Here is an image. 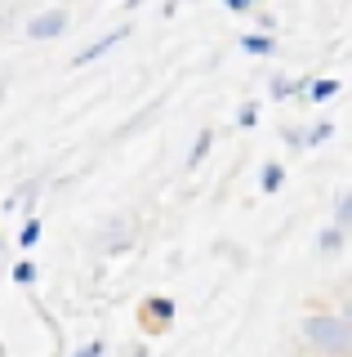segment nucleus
<instances>
[{
    "mask_svg": "<svg viewBox=\"0 0 352 357\" xmlns=\"http://www.w3.org/2000/svg\"><path fill=\"white\" fill-rule=\"evenodd\" d=\"M9 277H14V286H36V282H40V268L23 255V259L14 264V273H9Z\"/></svg>",
    "mask_w": 352,
    "mask_h": 357,
    "instance_id": "2eb2a0df",
    "label": "nucleus"
},
{
    "mask_svg": "<svg viewBox=\"0 0 352 357\" xmlns=\"http://www.w3.org/2000/svg\"><path fill=\"white\" fill-rule=\"evenodd\" d=\"M299 340L321 357H352V331H348V321L339 317V312H326V308L303 312L299 317Z\"/></svg>",
    "mask_w": 352,
    "mask_h": 357,
    "instance_id": "f257e3e1",
    "label": "nucleus"
},
{
    "mask_svg": "<svg viewBox=\"0 0 352 357\" xmlns=\"http://www.w3.org/2000/svg\"><path fill=\"white\" fill-rule=\"evenodd\" d=\"M277 36H263V31H241V54L250 59H277Z\"/></svg>",
    "mask_w": 352,
    "mask_h": 357,
    "instance_id": "0eeeda50",
    "label": "nucleus"
},
{
    "mask_svg": "<svg viewBox=\"0 0 352 357\" xmlns=\"http://www.w3.org/2000/svg\"><path fill=\"white\" fill-rule=\"evenodd\" d=\"M339 317H344V321H348V331H352V295L344 299V308H339Z\"/></svg>",
    "mask_w": 352,
    "mask_h": 357,
    "instance_id": "5701e85b",
    "label": "nucleus"
},
{
    "mask_svg": "<svg viewBox=\"0 0 352 357\" xmlns=\"http://www.w3.org/2000/svg\"><path fill=\"white\" fill-rule=\"evenodd\" d=\"M312 76H290V72H277V76H268V94L277 98V103H290V98H303V89Z\"/></svg>",
    "mask_w": 352,
    "mask_h": 357,
    "instance_id": "423d86ee",
    "label": "nucleus"
},
{
    "mask_svg": "<svg viewBox=\"0 0 352 357\" xmlns=\"http://www.w3.org/2000/svg\"><path fill=\"white\" fill-rule=\"evenodd\" d=\"M174 317H179V304H174L170 295H147L138 304V326L143 335H165L174 326Z\"/></svg>",
    "mask_w": 352,
    "mask_h": 357,
    "instance_id": "f03ea898",
    "label": "nucleus"
},
{
    "mask_svg": "<svg viewBox=\"0 0 352 357\" xmlns=\"http://www.w3.org/2000/svg\"><path fill=\"white\" fill-rule=\"evenodd\" d=\"M223 9H227V14H255L259 0H223Z\"/></svg>",
    "mask_w": 352,
    "mask_h": 357,
    "instance_id": "412c9836",
    "label": "nucleus"
},
{
    "mask_svg": "<svg viewBox=\"0 0 352 357\" xmlns=\"http://www.w3.org/2000/svg\"><path fill=\"white\" fill-rule=\"evenodd\" d=\"M9 85H14V81H9V72H0V107H5V98H9Z\"/></svg>",
    "mask_w": 352,
    "mask_h": 357,
    "instance_id": "4be33fe9",
    "label": "nucleus"
},
{
    "mask_svg": "<svg viewBox=\"0 0 352 357\" xmlns=\"http://www.w3.org/2000/svg\"><path fill=\"white\" fill-rule=\"evenodd\" d=\"M335 139V121H312V126H307V148H321V143H330Z\"/></svg>",
    "mask_w": 352,
    "mask_h": 357,
    "instance_id": "dca6fc26",
    "label": "nucleus"
},
{
    "mask_svg": "<svg viewBox=\"0 0 352 357\" xmlns=\"http://www.w3.org/2000/svg\"><path fill=\"white\" fill-rule=\"evenodd\" d=\"M255 22H259L263 36H272V31H277V14H268V9H255Z\"/></svg>",
    "mask_w": 352,
    "mask_h": 357,
    "instance_id": "aec40b11",
    "label": "nucleus"
},
{
    "mask_svg": "<svg viewBox=\"0 0 352 357\" xmlns=\"http://www.w3.org/2000/svg\"><path fill=\"white\" fill-rule=\"evenodd\" d=\"M67 22H72V14L54 5V9H40V14H31V18H27L23 36H27V40H58L63 31H67Z\"/></svg>",
    "mask_w": 352,
    "mask_h": 357,
    "instance_id": "39448f33",
    "label": "nucleus"
},
{
    "mask_svg": "<svg viewBox=\"0 0 352 357\" xmlns=\"http://www.w3.org/2000/svg\"><path fill=\"white\" fill-rule=\"evenodd\" d=\"M120 5H125V9H138V5H143V0H120Z\"/></svg>",
    "mask_w": 352,
    "mask_h": 357,
    "instance_id": "393cba45",
    "label": "nucleus"
},
{
    "mask_svg": "<svg viewBox=\"0 0 352 357\" xmlns=\"http://www.w3.org/2000/svg\"><path fill=\"white\" fill-rule=\"evenodd\" d=\"M281 143L290 152H307V126H281Z\"/></svg>",
    "mask_w": 352,
    "mask_h": 357,
    "instance_id": "f3484780",
    "label": "nucleus"
},
{
    "mask_svg": "<svg viewBox=\"0 0 352 357\" xmlns=\"http://www.w3.org/2000/svg\"><path fill=\"white\" fill-rule=\"evenodd\" d=\"M339 85L335 76H312V81H307V89H303V103H312V107H321V103H330V98L339 94Z\"/></svg>",
    "mask_w": 352,
    "mask_h": 357,
    "instance_id": "1a4fd4ad",
    "label": "nucleus"
},
{
    "mask_svg": "<svg viewBox=\"0 0 352 357\" xmlns=\"http://www.w3.org/2000/svg\"><path fill=\"white\" fill-rule=\"evenodd\" d=\"M129 36H134V22H116L112 31H103L98 40H90V45H81L76 50V59H72V67H90V63H98V59H107L112 50H120Z\"/></svg>",
    "mask_w": 352,
    "mask_h": 357,
    "instance_id": "7ed1b4c3",
    "label": "nucleus"
},
{
    "mask_svg": "<svg viewBox=\"0 0 352 357\" xmlns=\"http://www.w3.org/2000/svg\"><path fill=\"white\" fill-rule=\"evenodd\" d=\"M232 126H237V130H255V126H259V103H241L237 116H232Z\"/></svg>",
    "mask_w": 352,
    "mask_h": 357,
    "instance_id": "a211bd4d",
    "label": "nucleus"
},
{
    "mask_svg": "<svg viewBox=\"0 0 352 357\" xmlns=\"http://www.w3.org/2000/svg\"><path fill=\"white\" fill-rule=\"evenodd\" d=\"M40 232H45V223H40V215H27L23 219V228H18V250H36V241H40Z\"/></svg>",
    "mask_w": 352,
    "mask_h": 357,
    "instance_id": "ddd939ff",
    "label": "nucleus"
},
{
    "mask_svg": "<svg viewBox=\"0 0 352 357\" xmlns=\"http://www.w3.org/2000/svg\"><path fill=\"white\" fill-rule=\"evenodd\" d=\"M281 188H285V165L281 161H263L259 165V192L263 197H277Z\"/></svg>",
    "mask_w": 352,
    "mask_h": 357,
    "instance_id": "9d476101",
    "label": "nucleus"
},
{
    "mask_svg": "<svg viewBox=\"0 0 352 357\" xmlns=\"http://www.w3.org/2000/svg\"><path fill=\"white\" fill-rule=\"evenodd\" d=\"M330 223H335V228H344V232H352V188H344V192L335 197V210H330Z\"/></svg>",
    "mask_w": 352,
    "mask_h": 357,
    "instance_id": "f8f14e48",
    "label": "nucleus"
},
{
    "mask_svg": "<svg viewBox=\"0 0 352 357\" xmlns=\"http://www.w3.org/2000/svg\"><path fill=\"white\" fill-rule=\"evenodd\" d=\"M125 353H129V357H147V344H129Z\"/></svg>",
    "mask_w": 352,
    "mask_h": 357,
    "instance_id": "b1692460",
    "label": "nucleus"
},
{
    "mask_svg": "<svg viewBox=\"0 0 352 357\" xmlns=\"http://www.w3.org/2000/svg\"><path fill=\"white\" fill-rule=\"evenodd\" d=\"M40 192H45V178H27V183H18V192L5 201V206H23V215H36V201H40Z\"/></svg>",
    "mask_w": 352,
    "mask_h": 357,
    "instance_id": "6e6552de",
    "label": "nucleus"
},
{
    "mask_svg": "<svg viewBox=\"0 0 352 357\" xmlns=\"http://www.w3.org/2000/svg\"><path fill=\"white\" fill-rule=\"evenodd\" d=\"M134 232H138V223L134 219H125V215H112L103 223V228L94 232V245L103 255H125L129 245H134Z\"/></svg>",
    "mask_w": 352,
    "mask_h": 357,
    "instance_id": "20e7f679",
    "label": "nucleus"
},
{
    "mask_svg": "<svg viewBox=\"0 0 352 357\" xmlns=\"http://www.w3.org/2000/svg\"><path fill=\"white\" fill-rule=\"evenodd\" d=\"M72 357H107V340H90V344H81Z\"/></svg>",
    "mask_w": 352,
    "mask_h": 357,
    "instance_id": "6ab92c4d",
    "label": "nucleus"
},
{
    "mask_svg": "<svg viewBox=\"0 0 352 357\" xmlns=\"http://www.w3.org/2000/svg\"><path fill=\"white\" fill-rule=\"evenodd\" d=\"M317 250H321L326 259H335L339 250H348V232H344V228H335V223H326V228L317 232Z\"/></svg>",
    "mask_w": 352,
    "mask_h": 357,
    "instance_id": "9b49d317",
    "label": "nucleus"
},
{
    "mask_svg": "<svg viewBox=\"0 0 352 357\" xmlns=\"http://www.w3.org/2000/svg\"><path fill=\"white\" fill-rule=\"evenodd\" d=\"M348 286H352V273H348Z\"/></svg>",
    "mask_w": 352,
    "mask_h": 357,
    "instance_id": "a878e982",
    "label": "nucleus"
},
{
    "mask_svg": "<svg viewBox=\"0 0 352 357\" xmlns=\"http://www.w3.org/2000/svg\"><path fill=\"white\" fill-rule=\"evenodd\" d=\"M210 148H214V130L205 126V130L192 139V148H188V170H196V165H201L205 156H210Z\"/></svg>",
    "mask_w": 352,
    "mask_h": 357,
    "instance_id": "4468645a",
    "label": "nucleus"
}]
</instances>
